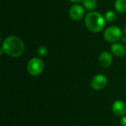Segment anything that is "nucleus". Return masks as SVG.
Returning <instances> with one entry per match:
<instances>
[{
  "label": "nucleus",
  "instance_id": "obj_1",
  "mask_svg": "<svg viewBox=\"0 0 126 126\" xmlns=\"http://www.w3.org/2000/svg\"><path fill=\"white\" fill-rule=\"evenodd\" d=\"M1 47L3 49L4 52L11 58L20 57L24 53L25 49L24 41L16 35L7 37L3 41Z\"/></svg>",
  "mask_w": 126,
  "mask_h": 126
},
{
  "label": "nucleus",
  "instance_id": "obj_2",
  "mask_svg": "<svg viewBox=\"0 0 126 126\" xmlns=\"http://www.w3.org/2000/svg\"><path fill=\"white\" fill-rule=\"evenodd\" d=\"M84 21L86 28L92 32H100L106 25L105 17L96 11H91L87 13Z\"/></svg>",
  "mask_w": 126,
  "mask_h": 126
},
{
  "label": "nucleus",
  "instance_id": "obj_3",
  "mask_svg": "<svg viewBox=\"0 0 126 126\" xmlns=\"http://www.w3.org/2000/svg\"><path fill=\"white\" fill-rule=\"evenodd\" d=\"M44 69V61L39 58H31L27 64V70L28 73L32 76L40 75Z\"/></svg>",
  "mask_w": 126,
  "mask_h": 126
},
{
  "label": "nucleus",
  "instance_id": "obj_4",
  "mask_svg": "<svg viewBox=\"0 0 126 126\" xmlns=\"http://www.w3.org/2000/svg\"><path fill=\"white\" fill-rule=\"evenodd\" d=\"M122 30L117 26H111L107 27L103 33L104 39L109 43H117L122 38Z\"/></svg>",
  "mask_w": 126,
  "mask_h": 126
},
{
  "label": "nucleus",
  "instance_id": "obj_5",
  "mask_svg": "<svg viewBox=\"0 0 126 126\" xmlns=\"http://www.w3.org/2000/svg\"><path fill=\"white\" fill-rule=\"evenodd\" d=\"M108 83L107 77L103 74H97L94 76L91 80L92 88L94 90H101L104 89Z\"/></svg>",
  "mask_w": 126,
  "mask_h": 126
},
{
  "label": "nucleus",
  "instance_id": "obj_6",
  "mask_svg": "<svg viewBox=\"0 0 126 126\" xmlns=\"http://www.w3.org/2000/svg\"><path fill=\"white\" fill-rule=\"evenodd\" d=\"M84 13H85V10L83 6L78 4H75L72 5L69 8V17L71 18V19L74 21L81 20L83 18Z\"/></svg>",
  "mask_w": 126,
  "mask_h": 126
},
{
  "label": "nucleus",
  "instance_id": "obj_7",
  "mask_svg": "<svg viewBox=\"0 0 126 126\" xmlns=\"http://www.w3.org/2000/svg\"><path fill=\"white\" fill-rule=\"evenodd\" d=\"M114 114L118 117H123L126 114V104L122 100H116L111 106Z\"/></svg>",
  "mask_w": 126,
  "mask_h": 126
},
{
  "label": "nucleus",
  "instance_id": "obj_8",
  "mask_svg": "<svg viewBox=\"0 0 126 126\" xmlns=\"http://www.w3.org/2000/svg\"><path fill=\"white\" fill-rule=\"evenodd\" d=\"M98 60H99V63L100 66H103V68H109V66H111L113 62L111 54L107 51L102 52L99 55Z\"/></svg>",
  "mask_w": 126,
  "mask_h": 126
},
{
  "label": "nucleus",
  "instance_id": "obj_9",
  "mask_svg": "<svg viewBox=\"0 0 126 126\" xmlns=\"http://www.w3.org/2000/svg\"><path fill=\"white\" fill-rule=\"evenodd\" d=\"M111 53L117 57V58H123L126 55V48L125 44L123 43H114L111 47Z\"/></svg>",
  "mask_w": 126,
  "mask_h": 126
},
{
  "label": "nucleus",
  "instance_id": "obj_10",
  "mask_svg": "<svg viewBox=\"0 0 126 126\" xmlns=\"http://www.w3.org/2000/svg\"><path fill=\"white\" fill-rule=\"evenodd\" d=\"M114 7L118 13H125L126 12V0H116Z\"/></svg>",
  "mask_w": 126,
  "mask_h": 126
},
{
  "label": "nucleus",
  "instance_id": "obj_11",
  "mask_svg": "<svg viewBox=\"0 0 126 126\" xmlns=\"http://www.w3.org/2000/svg\"><path fill=\"white\" fill-rule=\"evenodd\" d=\"M83 6L89 11H94L97 6L96 0H83Z\"/></svg>",
  "mask_w": 126,
  "mask_h": 126
},
{
  "label": "nucleus",
  "instance_id": "obj_12",
  "mask_svg": "<svg viewBox=\"0 0 126 126\" xmlns=\"http://www.w3.org/2000/svg\"><path fill=\"white\" fill-rule=\"evenodd\" d=\"M105 19L106 21L108 22H113L115 21L116 18H117V14L113 10H109L106 13L105 16Z\"/></svg>",
  "mask_w": 126,
  "mask_h": 126
},
{
  "label": "nucleus",
  "instance_id": "obj_13",
  "mask_svg": "<svg viewBox=\"0 0 126 126\" xmlns=\"http://www.w3.org/2000/svg\"><path fill=\"white\" fill-rule=\"evenodd\" d=\"M47 52H48V50H47V47L44 46H41L37 49V53L41 57H44L47 54Z\"/></svg>",
  "mask_w": 126,
  "mask_h": 126
},
{
  "label": "nucleus",
  "instance_id": "obj_14",
  "mask_svg": "<svg viewBox=\"0 0 126 126\" xmlns=\"http://www.w3.org/2000/svg\"><path fill=\"white\" fill-rule=\"evenodd\" d=\"M120 124L122 126H126V116H123L121 117L120 119Z\"/></svg>",
  "mask_w": 126,
  "mask_h": 126
},
{
  "label": "nucleus",
  "instance_id": "obj_15",
  "mask_svg": "<svg viewBox=\"0 0 126 126\" xmlns=\"http://www.w3.org/2000/svg\"><path fill=\"white\" fill-rule=\"evenodd\" d=\"M120 41H121V43H123V44H126V35H125V36H122Z\"/></svg>",
  "mask_w": 126,
  "mask_h": 126
},
{
  "label": "nucleus",
  "instance_id": "obj_16",
  "mask_svg": "<svg viewBox=\"0 0 126 126\" xmlns=\"http://www.w3.org/2000/svg\"><path fill=\"white\" fill-rule=\"evenodd\" d=\"M69 1H71V2H72V3L77 4V3H79V2H80V1H83V0H69Z\"/></svg>",
  "mask_w": 126,
  "mask_h": 126
},
{
  "label": "nucleus",
  "instance_id": "obj_17",
  "mask_svg": "<svg viewBox=\"0 0 126 126\" xmlns=\"http://www.w3.org/2000/svg\"><path fill=\"white\" fill-rule=\"evenodd\" d=\"M123 32H124L125 35H126V25L125 26V27H124V30H123Z\"/></svg>",
  "mask_w": 126,
  "mask_h": 126
}]
</instances>
